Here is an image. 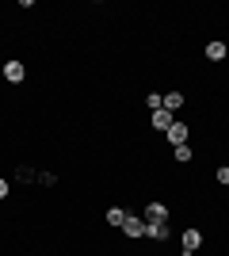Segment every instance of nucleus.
Returning <instances> with one entry per match:
<instances>
[{"label":"nucleus","instance_id":"1","mask_svg":"<svg viewBox=\"0 0 229 256\" xmlns=\"http://www.w3.org/2000/svg\"><path fill=\"white\" fill-rule=\"evenodd\" d=\"M145 222H153V226L168 222V206H164L161 199H153V203H145Z\"/></svg>","mask_w":229,"mask_h":256},{"label":"nucleus","instance_id":"2","mask_svg":"<svg viewBox=\"0 0 229 256\" xmlns=\"http://www.w3.org/2000/svg\"><path fill=\"white\" fill-rule=\"evenodd\" d=\"M180 241H184V256H191V252H195L199 245H203V230H195V226H187Z\"/></svg>","mask_w":229,"mask_h":256},{"label":"nucleus","instance_id":"3","mask_svg":"<svg viewBox=\"0 0 229 256\" xmlns=\"http://www.w3.org/2000/svg\"><path fill=\"white\" fill-rule=\"evenodd\" d=\"M164 138L172 142V150H176V146H187V138H191V130H187V122H172Z\"/></svg>","mask_w":229,"mask_h":256},{"label":"nucleus","instance_id":"4","mask_svg":"<svg viewBox=\"0 0 229 256\" xmlns=\"http://www.w3.org/2000/svg\"><path fill=\"white\" fill-rule=\"evenodd\" d=\"M122 234H126V237H145V218H138V214H126Z\"/></svg>","mask_w":229,"mask_h":256},{"label":"nucleus","instance_id":"5","mask_svg":"<svg viewBox=\"0 0 229 256\" xmlns=\"http://www.w3.org/2000/svg\"><path fill=\"white\" fill-rule=\"evenodd\" d=\"M23 76H27L23 62H4V80H8V84H23Z\"/></svg>","mask_w":229,"mask_h":256},{"label":"nucleus","instance_id":"6","mask_svg":"<svg viewBox=\"0 0 229 256\" xmlns=\"http://www.w3.org/2000/svg\"><path fill=\"white\" fill-rule=\"evenodd\" d=\"M145 237H149V241H168V237H172V230H168V222H161V226L145 222Z\"/></svg>","mask_w":229,"mask_h":256},{"label":"nucleus","instance_id":"7","mask_svg":"<svg viewBox=\"0 0 229 256\" xmlns=\"http://www.w3.org/2000/svg\"><path fill=\"white\" fill-rule=\"evenodd\" d=\"M172 122H176L172 111H164V107H161V111H153V126H157V130H164V134H168V126H172Z\"/></svg>","mask_w":229,"mask_h":256},{"label":"nucleus","instance_id":"8","mask_svg":"<svg viewBox=\"0 0 229 256\" xmlns=\"http://www.w3.org/2000/svg\"><path fill=\"white\" fill-rule=\"evenodd\" d=\"M184 104H187L184 92H164V111H172V115H176V111H180Z\"/></svg>","mask_w":229,"mask_h":256},{"label":"nucleus","instance_id":"9","mask_svg":"<svg viewBox=\"0 0 229 256\" xmlns=\"http://www.w3.org/2000/svg\"><path fill=\"white\" fill-rule=\"evenodd\" d=\"M226 42H207V58H210V62H226Z\"/></svg>","mask_w":229,"mask_h":256},{"label":"nucleus","instance_id":"10","mask_svg":"<svg viewBox=\"0 0 229 256\" xmlns=\"http://www.w3.org/2000/svg\"><path fill=\"white\" fill-rule=\"evenodd\" d=\"M122 222H126V210H122V206H111L107 210V226H119L122 230Z\"/></svg>","mask_w":229,"mask_h":256},{"label":"nucleus","instance_id":"11","mask_svg":"<svg viewBox=\"0 0 229 256\" xmlns=\"http://www.w3.org/2000/svg\"><path fill=\"white\" fill-rule=\"evenodd\" d=\"M15 180H19V184H31V180H38V172H34V168H23V164H19V168H15Z\"/></svg>","mask_w":229,"mask_h":256},{"label":"nucleus","instance_id":"12","mask_svg":"<svg viewBox=\"0 0 229 256\" xmlns=\"http://www.w3.org/2000/svg\"><path fill=\"white\" fill-rule=\"evenodd\" d=\"M145 107H149V111H161V107H164V96H161V92H149V96H145Z\"/></svg>","mask_w":229,"mask_h":256},{"label":"nucleus","instance_id":"13","mask_svg":"<svg viewBox=\"0 0 229 256\" xmlns=\"http://www.w3.org/2000/svg\"><path fill=\"white\" fill-rule=\"evenodd\" d=\"M191 157H195V153H191V146H176V160H180V164H187Z\"/></svg>","mask_w":229,"mask_h":256},{"label":"nucleus","instance_id":"14","mask_svg":"<svg viewBox=\"0 0 229 256\" xmlns=\"http://www.w3.org/2000/svg\"><path fill=\"white\" fill-rule=\"evenodd\" d=\"M214 180H218V184H222V188H229V164H222V168H218V172H214Z\"/></svg>","mask_w":229,"mask_h":256},{"label":"nucleus","instance_id":"15","mask_svg":"<svg viewBox=\"0 0 229 256\" xmlns=\"http://www.w3.org/2000/svg\"><path fill=\"white\" fill-rule=\"evenodd\" d=\"M38 184H42V188H54L57 176H54V172H38Z\"/></svg>","mask_w":229,"mask_h":256},{"label":"nucleus","instance_id":"16","mask_svg":"<svg viewBox=\"0 0 229 256\" xmlns=\"http://www.w3.org/2000/svg\"><path fill=\"white\" fill-rule=\"evenodd\" d=\"M0 199H8V180L0 176Z\"/></svg>","mask_w":229,"mask_h":256}]
</instances>
